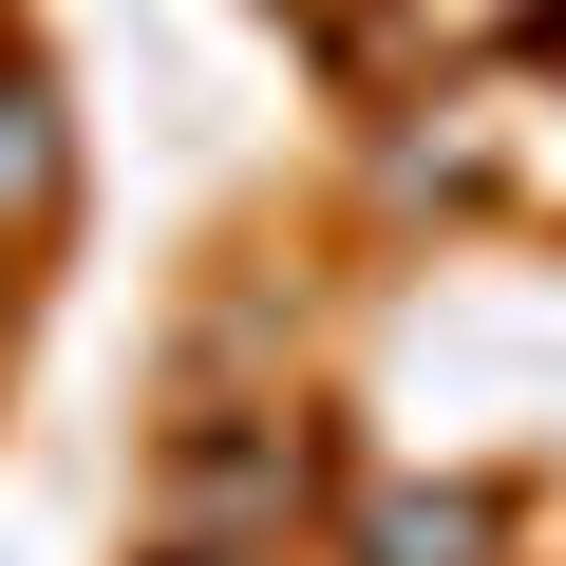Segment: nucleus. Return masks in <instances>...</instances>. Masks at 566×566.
I'll return each instance as SVG.
<instances>
[{
	"label": "nucleus",
	"mask_w": 566,
	"mask_h": 566,
	"mask_svg": "<svg viewBox=\"0 0 566 566\" xmlns=\"http://www.w3.org/2000/svg\"><path fill=\"white\" fill-rule=\"evenodd\" d=\"M472 547H491V510H472V491H397V510L359 528V566H472Z\"/></svg>",
	"instance_id": "obj_2"
},
{
	"label": "nucleus",
	"mask_w": 566,
	"mask_h": 566,
	"mask_svg": "<svg viewBox=\"0 0 566 566\" xmlns=\"http://www.w3.org/2000/svg\"><path fill=\"white\" fill-rule=\"evenodd\" d=\"M57 170H76V151H57V95H39V76H0V227H39Z\"/></svg>",
	"instance_id": "obj_1"
},
{
	"label": "nucleus",
	"mask_w": 566,
	"mask_h": 566,
	"mask_svg": "<svg viewBox=\"0 0 566 566\" xmlns=\"http://www.w3.org/2000/svg\"><path fill=\"white\" fill-rule=\"evenodd\" d=\"M189 566H208V547H189Z\"/></svg>",
	"instance_id": "obj_3"
}]
</instances>
